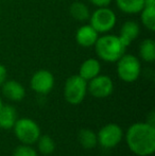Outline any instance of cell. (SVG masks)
<instances>
[{
	"instance_id": "obj_1",
	"label": "cell",
	"mask_w": 155,
	"mask_h": 156,
	"mask_svg": "<svg viewBox=\"0 0 155 156\" xmlns=\"http://www.w3.org/2000/svg\"><path fill=\"white\" fill-rule=\"evenodd\" d=\"M125 141L129 149L138 156H149L155 152V126L137 122L128 129Z\"/></svg>"
},
{
	"instance_id": "obj_2",
	"label": "cell",
	"mask_w": 155,
	"mask_h": 156,
	"mask_svg": "<svg viewBox=\"0 0 155 156\" xmlns=\"http://www.w3.org/2000/svg\"><path fill=\"white\" fill-rule=\"evenodd\" d=\"M98 58L106 63H116L126 51V46L118 35L104 34L99 36L95 44Z\"/></svg>"
},
{
	"instance_id": "obj_3",
	"label": "cell",
	"mask_w": 155,
	"mask_h": 156,
	"mask_svg": "<svg viewBox=\"0 0 155 156\" xmlns=\"http://www.w3.org/2000/svg\"><path fill=\"white\" fill-rule=\"evenodd\" d=\"M116 63L118 78L121 81L132 83L139 78L141 73V64L137 56L124 53Z\"/></svg>"
},
{
	"instance_id": "obj_4",
	"label": "cell",
	"mask_w": 155,
	"mask_h": 156,
	"mask_svg": "<svg viewBox=\"0 0 155 156\" xmlns=\"http://www.w3.org/2000/svg\"><path fill=\"white\" fill-rule=\"evenodd\" d=\"M117 16L108 6L97 8L89 17V25L99 34H106L116 26Z\"/></svg>"
},
{
	"instance_id": "obj_5",
	"label": "cell",
	"mask_w": 155,
	"mask_h": 156,
	"mask_svg": "<svg viewBox=\"0 0 155 156\" xmlns=\"http://www.w3.org/2000/svg\"><path fill=\"white\" fill-rule=\"evenodd\" d=\"M13 129H14V133L17 139L23 144L31 146L37 141L41 136V129L38 124L34 120L29 119V118L17 119Z\"/></svg>"
},
{
	"instance_id": "obj_6",
	"label": "cell",
	"mask_w": 155,
	"mask_h": 156,
	"mask_svg": "<svg viewBox=\"0 0 155 156\" xmlns=\"http://www.w3.org/2000/svg\"><path fill=\"white\" fill-rule=\"evenodd\" d=\"M87 94V82L79 74L69 76L65 82V100L72 105L80 104Z\"/></svg>"
},
{
	"instance_id": "obj_7",
	"label": "cell",
	"mask_w": 155,
	"mask_h": 156,
	"mask_svg": "<svg viewBox=\"0 0 155 156\" xmlns=\"http://www.w3.org/2000/svg\"><path fill=\"white\" fill-rule=\"evenodd\" d=\"M123 137V131L116 123L104 125L97 134L98 144L103 149H112L120 144Z\"/></svg>"
},
{
	"instance_id": "obj_8",
	"label": "cell",
	"mask_w": 155,
	"mask_h": 156,
	"mask_svg": "<svg viewBox=\"0 0 155 156\" xmlns=\"http://www.w3.org/2000/svg\"><path fill=\"white\" fill-rule=\"evenodd\" d=\"M87 90L93 97L98 99L107 98L113 94L114 90V83L108 76L105 74H98L87 83Z\"/></svg>"
},
{
	"instance_id": "obj_9",
	"label": "cell",
	"mask_w": 155,
	"mask_h": 156,
	"mask_svg": "<svg viewBox=\"0 0 155 156\" xmlns=\"http://www.w3.org/2000/svg\"><path fill=\"white\" fill-rule=\"evenodd\" d=\"M30 86L32 90L39 94H47L52 90L54 86V76L49 70H37L32 76L30 81Z\"/></svg>"
},
{
	"instance_id": "obj_10",
	"label": "cell",
	"mask_w": 155,
	"mask_h": 156,
	"mask_svg": "<svg viewBox=\"0 0 155 156\" xmlns=\"http://www.w3.org/2000/svg\"><path fill=\"white\" fill-rule=\"evenodd\" d=\"M98 38H99V33L89 23L83 25L76 32V41L79 46L83 48H90L95 46Z\"/></svg>"
},
{
	"instance_id": "obj_11",
	"label": "cell",
	"mask_w": 155,
	"mask_h": 156,
	"mask_svg": "<svg viewBox=\"0 0 155 156\" xmlns=\"http://www.w3.org/2000/svg\"><path fill=\"white\" fill-rule=\"evenodd\" d=\"M2 87V94L6 99L14 102H19L21 101L26 96V89L19 82L15 80H9L5 81L1 85Z\"/></svg>"
},
{
	"instance_id": "obj_12",
	"label": "cell",
	"mask_w": 155,
	"mask_h": 156,
	"mask_svg": "<svg viewBox=\"0 0 155 156\" xmlns=\"http://www.w3.org/2000/svg\"><path fill=\"white\" fill-rule=\"evenodd\" d=\"M139 33H140V26H139V23L134 20H128L121 26L118 36L120 37L122 43L126 47H129L138 37Z\"/></svg>"
},
{
	"instance_id": "obj_13",
	"label": "cell",
	"mask_w": 155,
	"mask_h": 156,
	"mask_svg": "<svg viewBox=\"0 0 155 156\" xmlns=\"http://www.w3.org/2000/svg\"><path fill=\"white\" fill-rule=\"evenodd\" d=\"M101 71V64L97 58H87L82 63L79 69V76L84 79L86 82L90 81L98 74H100Z\"/></svg>"
},
{
	"instance_id": "obj_14",
	"label": "cell",
	"mask_w": 155,
	"mask_h": 156,
	"mask_svg": "<svg viewBox=\"0 0 155 156\" xmlns=\"http://www.w3.org/2000/svg\"><path fill=\"white\" fill-rule=\"evenodd\" d=\"M17 120V112L12 105H2L0 108V129H13Z\"/></svg>"
},
{
	"instance_id": "obj_15",
	"label": "cell",
	"mask_w": 155,
	"mask_h": 156,
	"mask_svg": "<svg viewBox=\"0 0 155 156\" xmlns=\"http://www.w3.org/2000/svg\"><path fill=\"white\" fill-rule=\"evenodd\" d=\"M117 8L125 14H138L145 8L143 0H116Z\"/></svg>"
},
{
	"instance_id": "obj_16",
	"label": "cell",
	"mask_w": 155,
	"mask_h": 156,
	"mask_svg": "<svg viewBox=\"0 0 155 156\" xmlns=\"http://www.w3.org/2000/svg\"><path fill=\"white\" fill-rule=\"evenodd\" d=\"M69 13L73 19L81 21V23L89 20V17H90L89 8L87 6V4H85L82 1L72 2L70 4V8H69Z\"/></svg>"
},
{
	"instance_id": "obj_17",
	"label": "cell",
	"mask_w": 155,
	"mask_h": 156,
	"mask_svg": "<svg viewBox=\"0 0 155 156\" xmlns=\"http://www.w3.org/2000/svg\"><path fill=\"white\" fill-rule=\"evenodd\" d=\"M139 56L147 63L155 61V41L152 38L143 39L139 45Z\"/></svg>"
},
{
	"instance_id": "obj_18",
	"label": "cell",
	"mask_w": 155,
	"mask_h": 156,
	"mask_svg": "<svg viewBox=\"0 0 155 156\" xmlns=\"http://www.w3.org/2000/svg\"><path fill=\"white\" fill-rule=\"evenodd\" d=\"M78 140L80 144L86 150L93 149L98 144L97 134L89 129H82L78 134Z\"/></svg>"
},
{
	"instance_id": "obj_19",
	"label": "cell",
	"mask_w": 155,
	"mask_h": 156,
	"mask_svg": "<svg viewBox=\"0 0 155 156\" xmlns=\"http://www.w3.org/2000/svg\"><path fill=\"white\" fill-rule=\"evenodd\" d=\"M140 19L141 23L148 30L153 32L155 30V6L145 5L140 11Z\"/></svg>"
},
{
	"instance_id": "obj_20",
	"label": "cell",
	"mask_w": 155,
	"mask_h": 156,
	"mask_svg": "<svg viewBox=\"0 0 155 156\" xmlns=\"http://www.w3.org/2000/svg\"><path fill=\"white\" fill-rule=\"evenodd\" d=\"M36 142H37L39 152L44 155L52 154V153L54 152V150H55V142H54V140L48 135L39 136V138Z\"/></svg>"
},
{
	"instance_id": "obj_21",
	"label": "cell",
	"mask_w": 155,
	"mask_h": 156,
	"mask_svg": "<svg viewBox=\"0 0 155 156\" xmlns=\"http://www.w3.org/2000/svg\"><path fill=\"white\" fill-rule=\"evenodd\" d=\"M13 156H37V153L30 144H23L15 149Z\"/></svg>"
},
{
	"instance_id": "obj_22",
	"label": "cell",
	"mask_w": 155,
	"mask_h": 156,
	"mask_svg": "<svg viewBox=\"0 0 155 156\" xmlns=\"http://www.w3.org/2000/svg\"><path fill=\"white\" fill-rule=\"evenodd\" d=\"M91 4H93L97 8H104V6H108L112 2V0H89Z\"/></svg>"
},
{
	"instance_id": "obj_23",
	"label": "cell",
	"mask_w": 155,
	"mask_h": 156,
	"mask_svg": "<svg viewBox=\"0 0 155 156\" xmlns=\"http://www.w3.org/2000/svg\"><path fill=\"white\" fill-rule=\"evenodd\" d=\"M6 76H8V72H6V68L4 67L2 64H0V87L6 81Z\"/></svg>"
},
{
	"instance_id": "obj_24",
	"label": "cell",
	"mask_w": 155,
	"mask_h": 156,
	"mask_svg": "<svg viewBox=\"0 0 155 156\" xmlns=\"http://www.w3.org/2000/svg\"><path fill=\"white\" fill-rule=\"evenodd\" d=\"M147 123H149L150 125H153L154 126V124H155V113L153 111H152L151 113L149 114V116H148Z\"/></svg>"
},
{
	"instance_id": "obj_25",
	"label": "cell",
	"mask_w": 155,
	"mask_h": 156,
	"mask_svg": "<svg viewBox=\"0 0 155 156\" xmlns=\"http://www.w3.org/2000/svg\"><path fill=\"white\" fill-rule=\"evenodd\" d=\"M143 1H145V5L155 6V0H143Z\"/></svg>"
},
{
	"instance_id": "obj_26",
	"label": "cell",
	"mask_w": 155,
	"mask_h": 156,
	"mask_svg": "<svg viewBox=\"0 0 155 156\" xmlns=\"http://www.w3.org/2000/svg\"><path fill=\"white\" fill-rule=\"evenodd\" d=\"M3 105V103H2V100H1V97H0V108H1V106Z\"/></svg>"
}]
</instances>
